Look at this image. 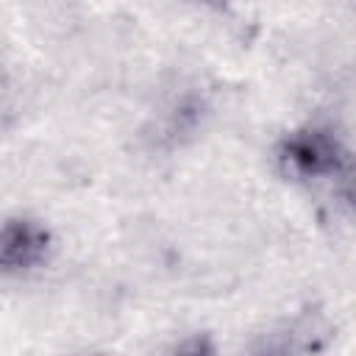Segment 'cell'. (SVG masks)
I'll use <instances>...</instances> for the list:
<instances>
[{"label":"cell","mask_w":356,"mask_h":356,"mask_svg":"<svg viewBox=\"0 0 356 356\" xmlns=\"http://www.w3.org/2000/svg\"><path fill=\"white\" fill-rule=\"evenodd\" d=\"M275 161L295 181L345 178L350 172V150L328 125H300L281 136Z\"/></svg>","instance_id":"6da1fadb"},{"label":"cell","mask_w":356,"mask_h":356,"mask_svg":"<svg viewBox=\"0 0 356 356\" xmlns=\"http://www.w3.org/2000/svg\"><path fill=\"white\" fill-rule=\"evenodd\" d=\"M53 231L36 217H8L0 222V275H22L47 261Z\"/></svg>","instance_id":"7a4b0ae2"},{"label":"cell","mask_w":356,"mask_h":356,"mask_svg":"<svg viewBox=\"0 0 356 356\" xmlns=\"http://www.w3.org/2000/svg\"><path fill=\"white\" fill-rule=\"evenodd\" d=\"M203 108H206L203 100H197L195 95L178 97V100L170 106L167 117H164V134H167L170 139H184L186 134H192V131L200 125Z\"/></svg>","instance_id":"3957f363"},{"label":"cell","mask_w":356,"mask_h":356,"mask_svg":"<svg viewBox=\"0 0 356 356\" xmlns=\"http://www.w3.org/2000/svg\"><path fill=\"white\" fill-rule=\"evenodd\" d=\"M170 356H220V348H217L214 334H209V331H192V334L181 337L170 348Z\"/></svg>","instance_id":"277c9868"}]
</instances>
